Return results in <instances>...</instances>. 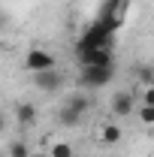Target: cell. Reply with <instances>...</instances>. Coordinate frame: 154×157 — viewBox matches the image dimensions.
I'll return each instance as SVG.
<instances>
[{
	"mask_svg": "<svg viewBox=\"0 0 154 157\" xmlns=\"http://www.w3.org/2000/svg\"><path fill=\"white\" fill-rule=\"evenodd\" d=\"M79 63L82 67H112L115 63V55H112V48H94V52L79 55Z\"/></svg>",
	"mask_w": 154,
	"mask_h": 157,
	"instance_id": "8992f818",
	"label": "cell"
},
{
	"mask_svg": "<svg viewBox=\"0 0 154 157\" xmlns=\"http://www.w3.org/2000/svg\"><path fill=\"white\" fill-rule=\"evenodd\" d=\"M15 121L21 127H33L37 121V106L33 103H15Z\"/></svg>",
	"mask_w": 154,
	"mask_h": 157,
	"instance_id": "30bf717a",
	"label": "cell"
},
{
	"mask_svg": "<svg viewBox=\"0 0 154 157\" xmlns=\"http://www.w3.org/2000/svg\"><path fill=\"white\" fill-rule=\"evenodd\" d=\"M48 154L52 157H76V148H73L70 142H55V145L48 148Z\"/></svg>",
	"mask_w": 154,
	"mask_h": 157,
	"instance_id": "7c38bea8",
	"label": "cell"
},
{
	"mask_svg": "<svg viewBox=\"0 0 154 157\" xmlns=\"http://www.w3.org/2000/svg\"><path fill=\"white\" fill-rule=\"evenodd\" d=\"M133 109H136V100H133L130 91H121V94L112 97V115L127 118V115H133Z\"/></svg>",
	"mask_w": 154,
	"mask_h": 157,
	"instance_id": "ba28073f",
	"label": "cell"
},
{
	"mask_svg": "<svg viewBox=\"0 0 154 157\" xmlns=\"http://www.w3.org/2000/svg\"><path fill=\"white\" fill-rule=\"evenodd\" d=\"M121 139H124V127H121V124L109 121V124L100 127V142H103V145H118Z\"/></svg>",
	"mask_w": 154,
	"mask_h": 157,
	"instance_id": "9c48e42d",
	"label": "cell"
},
{
	"mask_svg": "<svg viewBox=\"0 0 154 157\" xmlns=\"http://www.w3.org/2000/svg\"><path fill=\"white\" fill-rule=\"evenodd\" d=\"M139 121L145 127H154V106H139Z\"/></svg>",
	"mask_w": 154,
	"mask_h": 157,
	"instance_id": "4fadbf2b",
	"label": "cell"
},
{
	"mask_svg": "<svg viewBox=\"0 0 154 157\" xmlns=\"http://www.w3.org/2000/svg\"><path fill=\"white\" fill-rule=\"evenodd\" d=\"M76 157H79V154H76Z\"/></svg>",
	"mask_w": 154,
	"mask_h": 157,
	"instance_id": "e0dca14e",
	"label": "cell"
},
{
	"mask_svg": "<svg viewBox=\"0 0 154 157\" xmlns=\"http://www.w3.org/2000/svg\"><path fill=\"white\" fill-rule=\"evenodd\" d=\"M142 106H154V85L142 88Z\"/></svg>",
	"mask_w": 154,
	"mask_h": 157,
	"instance_id": "9a60e30c",
	"label": "cell"
},
{
	"mask_svg": "<svg viewBox=\"0 0 154 157\" xmlns=\"http://www.w3.org/2000/svg\"><path fill=\"white\" fill-rule=\"evenodd\" d=\"M30 145L24 142V139H15V142H9V157H30Z\"/></svg>",
	"mask_w": 154,
	"mask_h": 157,
	"instance_id": "8fae6325",
	"label": "cell"
},
{
	"mask_svg": "<svg viewBox=\"0 0 154 157\" xmlns=\"http://www.w3.org/2000/svg\"><path fill=\"white\" fill-rule=\"evenodd\" d=\"M55 55L48 52V48H30L27 55H24V70L33 76V73H45V70H55Z\"/></svg>",
	"mask_w": 154,
	"mask_h": 157,
	"instance_id": "5b68a950",
	"label": "cell"
},
{
	"mask_svg": "<svg viewBox=\"0 0 154 157\" xmlns=\"http://www.w3.org/2000/svg\"><path fill=\"white\" fill-rule=\"evenodd\" d=\"M127 12H130V0H103L97 18L103 21L109 30L118 33V30L124 27V21H127Z\"/></svg>",
	"mask_w": 154,
	"mask_h": 157,
	"instance_id": "7a4b0ae2",
	"label": "cell"
},
{
	"mask_svg": "<svg viewBox=\"0 0 154 157\" xmlns=\"http://www.w3.org/2000/svg\"><path fill=\"white\" fill-rule=\"evenodd\" d=\"M115 76V67H82L79 70V85L82 88H106Z\"/></svg>",
	"mask_w": 154,
	"mask_h": 157,
	"instance_id": "277c9868",
	"label": "cell"
},
{
	"mask_svg": "<svg viewBox=\"0 0 154 157\" xmlns=\"http://www.w3.org/2000/svg\"><path fill=\"white\" fill-rule=\"evenodd\" d=\"M139 82H142V88L145 85H154V67H142L139 70Z\"/></svg>",
	"mask_w": 154,
	"mask_h": 157,
	"instance_id": "5bb4252c",
	"label": "cell"
},
{
	"mask_svg": "<svg viewBox=\"0 0 154 157\" xmlns=\"http://www.w3.org/2000/svg\"><path fill=\"white\" fill-rule=\"evenodd\" d=\"M85 112H88V97H85V94H73V97H67L64 103H60L58 121L64 124V127H76L79 121L85 118Z\"/></svg>",
	"mask_w": 154,
	"mask_h": 157,
	"instance_id": "3957f363",
	"label": "cell"
},
{
	"mask_svg": "<svg viewBox=\"0 0 154 157\" xmlns=\"http://www.w3.org/2000/svg\"><path fill=\"white\" fill-rule=\"evenodd\" d=\"M30 157H52V154H48V151H33Z\"/></svg>",
	"mask_w": 154,
	"mask_h": 157,
	"instance_id": "2e32d148",
	"label": "cell"
},
{
	"mask_svg": "<svg viewBox=\"0 0 154 157\" xmlns=\"http://www.w3.org/2000/svg\"><path fill=\"white\" fill-rule=\"evenodd\" d=\"M33 85H37L39 91L52 94V91H58L60 85H64V76L58 73V67L55 70H45V73H33Z\"/></svg>",
	"mask_w": 154,
	"mask_h": 157,
	"instance_id": "52a82bcc",
	"label": "cell"
},
{
	"mask_svg": "<svg viewBox=\"0 0 154 157\" xmlns=\"http://www.w3.org/2000/svg\"><path fill=\"white\" fill-rule=\"evenodd\" d=\"M112 39H115V30H109L100 18H94L76 42V58L85 55V52H94V48H112Z\"/></svg>",
	"mask_w": 154,
	"mask_h": 157,
	"instance_id": "6da1fadb",
	"label": "cell"
}]
</instances>
